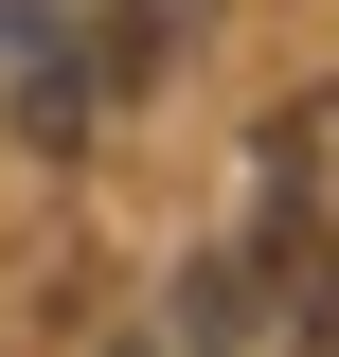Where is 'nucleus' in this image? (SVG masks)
<instances>
[{
    "instance_id": "nucleus-2",
    "label": "nucleus",
    "mask_w": 339,
    "mask_h": 357,
    "mask_svg": "<svg viewBox=\"0 0 339 357\" xmlns=\"http://www.w3.org/2000/svg\"><path fill=\"white\" fill-rule=\"evenodd\" d=\"M303 357H339V321H303Z\"/></svg>"
},
{
    "instance_id": "nucleus-1",
    "label": "nucleus",
    "mask_w": 339,
    "mask_h": 357,
    "mask_svg": "<svg viewBox=\"0 0 339 357\" xmlns=\"http://www.w3.org/2000/svg\"><path fill=\"white\" fill-rule=\"evenodd\" d=\"M268 215H250V268H286V286H303V268H322V286H339V107H268Z\"/></svg>"
}]
</instances>
